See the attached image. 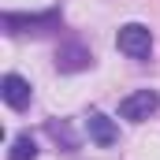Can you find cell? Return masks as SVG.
<instances>
[{"label": "cell", "instance_id": "1", "mask_svg": "<svg viewBox=\"0 0 160 160\" xmlns=\"http://www.w3.org/2000/svg\"><path fill=\"white\" fill-rule=\"evenodd\" d=\"M116 48H119L123 56H130V60H149V52H153V34H149V26H142V22L119 26Z\"/></svg>", "mask_w": 160, "mask_h": 160}, {"label": "cell", "instance_id": "2", "mask_svg": "<svg viewBox=\"0 0 160 160\" xmlns=\"http://www.w3.org/2000/svg\"><path fill=\"white\" fill-rule=\"evenodd\" d=\"M157 108H160V93H157V89H138V93H130V97L119 101V116L130 119V123L149 119Z\"/></svg>", "mask_w": 160, "mask_h": 160}, {"label": "cell", "instance_id": "3", "mask_svg": "<svg viewBox=\"0 0 160 160\" xmlns=\"http://www.w3.org/2000/svg\"><path fill=\"white\" fill-rule=\"evenodd\" d=\"M89 63H93V52H89L82 41H75V38H67L56 48V67L67 71V75H71V71H86Z\"/></svg>", "mask_w": 160, "mask_h": 160}, {"label": "cell", "instance_id": "4", "mask_svg": "<svg viewBox=\"0 0 160 160\" xmlns=\"http://www.w3.org/2000/svg\"><path fill=\"white\" fill-rule=\"evenodd\" d=\"M0 22L11 34H19V30H52V26H60V11L56 8L52 11H41V15H15V11H8Z\"/></svg>", "mask_w": 160, "mask_h": 160}, {"label": "cell", "instance_id": "5", "mask_svg": "<svg viewBox=\"0 0 160 160\" xmlns=\"http://www.w3.org/2000/svg\"><path fill=\"white\" fill-rule=\"evenodd\" d=\"M0 93H4V104L8 108H15V112H22V108H30V82L22 78V75H4L0 82Z\"/></svg>", "mask_w": 160, "mask_h": 160}, {"label": "cell", "instance_id": "6", "mask_svg": "<svg viewBox=\"0 0 160 160\" xmlns=\"http://www.w3.org/2000/svg\"><path fill=\"white\" fill-rule=\"evenodd\" d=\"M86 130H89V138H93L101 149H108V145H116V142H119V127L108 119L104 112H89V119H86Z\"/></svg>", "mask_w": 160, "mask_h": 160}, {"label": "cell", "instance_id": "7", "mask_svg": "<svg viewBox=\"0 0 160 160\" xmlns=\"http://www.w3.org/2000/svg\"><path fill=\"white\" fill-rule=\"evenodd\" d=\"M8 160H38V145H34V138H30V134H19V138L11 142Z\"/></svg>", "mask_w": 160, "mask_h": 160}, {"label": "cell", "instance_id": "8", "mask_svg": "<svg viewBox=\"0 0 160 160\" xmlns=\"http://www.w3.org/2000/svg\"><path fill=\"white\" fill-rule=\"evenodd\" d=\"M48 134H52L56 142L63 138V145H67V153H75V149H78V142H75V134L67 130V123H48Z\"/></svg>", "mask_w": 160, "mask_h": 160}]
</instances>
